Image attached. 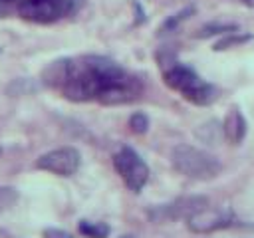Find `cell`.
Returning <instances> with one entry per match:
<instances>
[{"instance_id":"cell-10","label":"cell","mask_w":254,"mask_h":238,"mask_svg":"<svg viewBox=\"0 0 254 238\" xmlns=\"http://www.w3.org/2000/svg\"><path fill=\"white\" fill-rule=\"evenodd\" d=\"M129 127H131V131L133 133H145L147 129H149V117L145 115V113H141V111H137V113H133L131 117H129Z\"/></svg>"},{"instance_id":"cell-9","label":"cell","mask_w":254,"mask_h":238,"mask_svg":"<svg viewBox=\"0 0 254 238\" xmlns=\"http://www.w3.org/2000/svg\"><path fill=\"white\" fill-rule=\"evenodd\" d=\"M79 234H83L85 238H107L111 228L105 222H93V220H81L77 224Z\"/></svg>"},{"instance_id":"cell-13","label":"cell","mask_w":254,"mask_h":238,"mask_svg":"<svg viewBox=\"0 0 254 238\" xmlns=\"http://www.w3.org/2000/svg\"><path fill=\"white\" fill-rule=\"evenodd\" d=\"M250 40V36H228V38H222L218 44H214V50H226L230 46H238L242 42Z\"/></svg>"},{"instance_id":"cell-2","label":"cell","mask_w":254,"mask_h":238,"mask_svg":"<svg viewBox=\"0 0 254 238\" xmlns=\"http://www.w3.org/2000/svg\"><path fill=\"white\" fill-rule=\"evenodd\" d=\"M165 83L179 91L187 101L194 105H210L216 99V87L200 79L194 69L183 63H173L165 69Z\"/></svg>"},{"instance_id":"cell-12","label":"cell","mask_w":254,"mask_h":238,"mask_svg":"<svg viewBox=\"0 0 254 238\" xmlns=\"http://www.w3.org/2000/svg\"><path fill=\"white\" fill-rule=\"evenodd\" d=\"M189 14H192V8H187V10H183V12H179V14H175L173 18H169L163 26H161V34H165V32H171V30H175V26L177 24H181L183 20H187L189 18Z\"/></svg>"},{"instance_id":"cell-5","label":"cell","mask_w":254,"mask_h":238,"mask_svg":"<svg viewBox=\"0 0 254 238\" xmlns=\"http://www.w3.org/2000/svg\"><path fill=\"white\" fill-rule=\"evenodd\" d=\"M79 163H81V157H79L77 149L60 147V149H54V151L40 155L36 161V169L48 171V173L58 175V177H71L79 169Z\"/></svg>"},{"instance_id":"cell-3","label":"cell","mask_w":254,"mask_h":238,"mask_svg":"<svg viewBox=\"0 0 254 238\" xmlns=\"http://www.w3.org/2000/svg\"><path fill=\"white\" fill-rule=\"evenodd\" d=\"M171 163H173L175 171H179L181 175L194 178V180L214 178L222 169L220 161L214 155H210L198 147H192V145H177L171 151Z\"/></svg>"},{"instance_id":"cell-1","label":"cell","mask_w":254,"mask_h":238,"mask_svg":"<svg viewBox=\"0 0 254 238\" xmlns=\"http://www.w3.org/2000/svg\"><path fill=\"white\" fill-rule=\"evenodd\" d=\"M44 83L71 101L97 99L105 105L127 103L141 93V81L135 75L101 56L58 60L44 69Z\"/></svg>"},{"instance_id":"cell-6","label":"cell","mask_w":254,"mask_h":238,"mask_svg":"<svg viewBox=\"0 0 254 238\" xmlns=\"http://www.w3.org/2000/svg\"><path fill=\"white\" fill-rule=\"evenodd\" d=\"M232 224V214L226 210H216V208H200L194 214H190L187 218V226L189 230H192L194 234H208L220 228H226Z\"/></svg>"},{"instance_id":"cell-14","label":"cell","mask_w":254,"mask_h":238,"mask_svg":"<svg viewBox=\"0 0 254 238\" xmlns=\"http://www.w3.org/2000/svg\"><path fill=\"white\" fill-rule=\"evenodd\" d=\"M44 238H73V234H69L67 230H62V228H46Z\"/></svg>"},{"instance_id":"cell-4","label":"cell","mask_w":254,"mask_h":238,"mask_svg":"<svg viewBox=\"0 0 254 238\" xmlns=\"http://www.w3.org/2000/svg\"><path fill=\"white\" fill-rule=\"evenodd\" d=\"M113 167L119 173V177L123 178V182L127 184V188L133 190V192H141V188L149 180V167H147V163L131 147H121L113 155Z\"/></svg>"},{"instance_id":"cell-15","label":"cell","mask_w":254,"mask_h":238,"mask_svg":"<svg viewBox=\"0 0 254 238\" xmlns=\"http://www.w3.org/2000/svg\"><path fill=\"white\" fill-rule=\"evenodd\" d=\"M121 238H135V236H131V234H125V236H121Z\"/></svg>"},{"instance_id":"cell-8","label":"cell","mask_w":254,"mask_h":238,"mask_svg":"<svg viewBox=\"0 0 254 238\" xmlns=\"http://www.w3.org/2000/svg\"><path fill=\"white\" fill-rule=\"evenodd\" d=\"M222 133H224V137H226L232 145L242 143V139L246 137V119H244V115L238 111V107H232V109L226 113L224 123H222Z\"/></svg>"},{"instance_id":"cell-11","label":"cell","mask_w":254,"mask_h":238,"mask_svg":"<svg viewBox=\"0 0 254 238\" xmlns=\"http://www.w3.org/2000/svg\"><path fill=\"white\" fill-rule=\"evenodd\" d=\"M230 30H236V26H232V24H208V26L200 28L196 36H198V38H208V36H212V34L230 32Z\"/></svg>"},{"instance_id":"cell-7","label":"cell","mask_w":254,"mask_h":238,"mask_svg":"<svg viewBox=\"0 0 254 238\" xmlns=\"http://www.w3.org/2000/svg\"><path fill=\"white\" fill-rule=\"evenodd\" d=\"M206 206V198L202 196H187V198H179L171 204H163L157 206L155 210H151V218L153 220H177V218H189L190 214H194L196 210Z\"/></svg>"}]
</instances>
